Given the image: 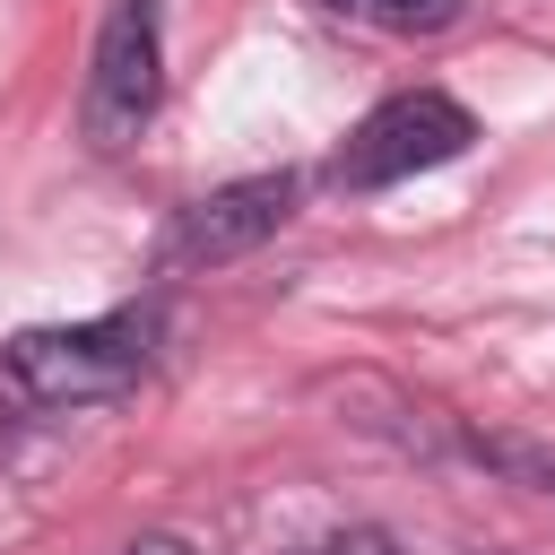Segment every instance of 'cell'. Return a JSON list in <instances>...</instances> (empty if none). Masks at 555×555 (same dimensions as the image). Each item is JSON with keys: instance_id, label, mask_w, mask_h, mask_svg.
Here are the masks:
<instances>
[{"instance_id": "2", "label": "cell", "mask_w": 555, "mask_h": 555, "mask_svg": "<svg viewBox=\"0 0 555 555\" xmlns=\"http://www.w3.org/2000/svg\"><path fill=\"white\" fill-rule=\"evenodd\" d=\"M468 139H477V113H468L460 95L408 87V95L373 104V113L347 130L330 182H338V191H390V182H408V173H434V165L468 156Z\"/></svg>"}, {"instance_id": "7", "label": "cell", "mask_w": 555, "mask_h": 555, "mask_svg": "<svg viewBox=\"0 0 555 555\" xmlns=\"http://www.w3.org/2000/svg\"><path fill=\"white\" fill-rule=\"evenodd\" d=\"M121 555H191V546H182V538H165V529H156V538H130V546H121Z\"/></svg>"}, {"instance_id": "4", "label": "cell", "mask_w": 555, "mask_h": 555, "mask_svg": "<svg viewBox=\"0 0 555 555\" xmlns=\"http://www.w3.org/2000/svg\"><path fill=\"white\" fill-rule=\"evenodd\" d=\"M295 217V173H251V182H225L208 199H191L165 234V269H217V260H243L260 251L278 225Z\"/></svg>"}, {"instance_id": "8", "label": "cell", "mask_w": 555, "mask_h": 555, "mask_svg": "<svg viewBox=\"0 0 555 555\" xmlns=\"http://www.w3.org/2000/svg\"><path fill=\"white\" fill-rule=\"evenodd\" d=\"M286 555H347V546H338V538H321V546H286Z\"/></svg>"}, {"instance_id": "6", "label": "cell", "mask_w": 555, "mask_h": 555, "mask_svg": "<svg viewBox=\"0 0 555 555\" xmlns=\"http://www.w3.org/2000/svg\"><path fill=\"white\" fill-rule=\"evenodd\" d=\"M330 9L382 17V26H399V35H434V26H451V17H460V0H330Z\"/></svg>"}, {"instance_id": "1", "label": "cell", "mask_w": 555, "mask_h": 555, "mask_svg": "<svg viewBox=\"0 0 555 555\" xmlns=\"http://www.w3.org/2000/svg\"><path fill=\"white\" fill-rule=\"evenodd\" d=\"M156 356V321L147 312H104V321H69V330H17L0 347V382L17 390V408H95L121 399Z\"/></svg>"}, {"instance_id": "3", "label": "cell", "mask_w": 555, "mask_h": 555, "mask_svg": "<svg viewBox=\"0 0 555 555\" xmlns=\"http://www.w3.org/2000/svg\"><path fill=\"white\" fill-rule=\"evenodd\" d=\"M156 95H165V26H156V0H113L104 26H95L87 95H78L87 147L95 156H121L156 121Z\"/></svg>"}, {"instance_id": "5", "label": "cell", "mask_w": 555, "mask_h": 555, "mask_svg": "<svg viewBox=\"0 0 555 555\" xmlns=\"http://www.w3.org/2000/svg\"><path fill=\"white\" fill-rule=\"evenodd\" d=\"M477 468L529 486V494H555V442H529V434H460Z\"/></svg>"}]
</instances>
